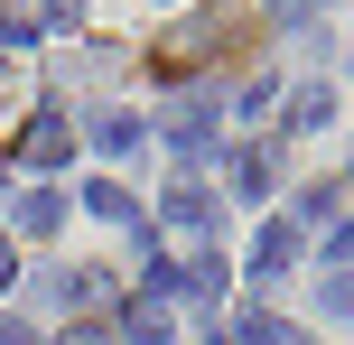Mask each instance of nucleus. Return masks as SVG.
Here are the masks:
<instances>
[{
    "label": "nucleus",
    "mask_w": 354,
    "mask_h": 345,
    "mask_svg": "<svg viewBox=\"0 0 354 345\" xmlns=\"http://www.w3.org/2000/svg\"><path fill=\"white\" fill-rule=\"evenodd\" d=\"M326 261H336V271H345V261H354V215L336 224V234H326Z\"/></svg>",
    "instance_id": "14"
},
{
    "label": "nucleus",
    "mask_w": 354,
    "mask_h": 345,
    "mask_svg": "<svg viewBox=\"0 0 354 345\" xmlns=\"http://www.w3.org/2000/svg\"><path fill=\"white\" fill-rule=\"evenodd\" d=\"M168 149L187 159V178H196L205 159H224V122H214V103H177V112H168Z\"/></svg>",
    "instance_id": "2"
},
{
    "label": "nucleus",
    "mask_w": 354,
    "mask_h": 345,
    "mask_svg": "<svg viewBox=\"0 0 354 345\" xmlns=\"http://www.w3.org/2000/svg\"><path fill=\"white\" fill-rule=\"evenodd\" d=\"M56 215H66V196H47V187L19 196V234H56Z\"/></svg>",
    "instance_id": "12"
},
{
    "label": "nucleus",
    "mask_w": 354,
    "mask_h": 345,
    "mask_svg": "<svg viewBox=\"0 0 354 345\" xmlns=\"http://www.w3.org/2000/svg\"><path fill=\"white\" fill-rule=\"evenodd\" d=\"M326 122H336V93H326V84H299V93H289V131H326Z\"/></svg>",
    "instance_id": "10"
},
{
    "label": "nucleus",
    "mask_w": 354,
    "mask_h": 345,
    "mask_svg": "<svg viewBox=\"0 0 354 345\" xmlns=\"http://www.w3.org/2000/svg\"><path fill=\"white\" fill-rule=\"evenodd\" d=\"M317 308H326V317H354V271H326V290H317Z\"/></svg>",
    "instance_id": "13"
},
{
    "label": "nucleus",
    "mask_w": 354,
    "mask_h": 345,
    "mask_svg": "<svg viewBox=\"0 0 354 345\" xmlns=\"http://www.w3.org/2000/svg\"><path fill=\"white\" fill-rule=\"evenodd\" d=\"M122 327H103V317H84V327H66V345H112Z\"/></svg>",
    "instance_id": "15"
},
{
    "label": "nucleus",
    "mask_w": 354,
    "mask_h": 345,
    "mask_svg": "<svg viewBox=\"0 0 354 345\" xmlns=\"http://www.w3.org/2000/svg\"><path fill=\"white\" fill-rule=\"evenodd\" d=\"M0 196H10V159H0Z\"/></svg>",
    "instance_id": "18"
},
{
    "label": "nucleus",
    "mask_w": 354,
    "mask_h": 345,
    "mask_svg": "<svg viewBox=\"0 0 354 345\" xmlns=\"http://www.w3.org/2000/svg\"><path fill=\"white\" fill-rule=\"evenodd\" d=\"M122 336H131V345H177V327H168V308H159V299H140V308L122 317Z\"/></svg>",
    "instance_id": "11"
},
{
    "label": "nucleus",
    "mask_w": 354,
    "mask_h": 345,
    "mask_svg": "<svg viewBox=\"0 0 354 345\" xmlns=\"http://www.w3.org/2000/svg\"><path fill=\"white\" fill-rule=\"evenodd\" d=\"M187 271V299L196 308H224V252H196V261H177Z\"/></svg>",
    "instance_id": "9"
},
{
    "label": "nucleus",
    "mask_w": 354,
    "mask_h": 345,
    "mask_svg": "<svg viewBox=\"0 0 354 345\" xmlns=\"http://www.w3.org/2000/svg\"><path fill=\"white\" fill-rule=\"evenodd\" d=\"M66 149H75V131L56 122V112H37V122L19 131V159H37V168H56V159H66Z\"/></svg>",
    "instance_id": "6"
},
{
    "label": "nucleus",
    "mask_w": 354,
    "mask_h": 345,
    "mask_svg": "<svg viewBox=\"0 0 354 345\" xmlns=\"http://www.w3.org/2000/svg\"><path fill=\"white\" fill-rule=\"evenodd\" d=\"M289 261H299V215H270L261 234H252V261H243V271L252 280H280Z\"/></svg>",
    "instance_id": "3"
},
{
    "label": "nucleus",
    "mask_w": 354,
    "mask_h": 345,
    "mask_svg": "<svg viewBox=\"0 0 354 345\" xmlns=\"http://www.w3.org/2000/svg\"><path fill=\"white\" fill-rule=\"evenodd\" d=\"M224 37H233L224 10H196V19H177L159 47H149V66H159V75H187V66H205V56H224Z\"/></svg>",
    "instance_id": "1"
},
{
    "label": "nucleus",
    "mask_w": 354,
    "mask_h": 345,
    "mask_svg": "<svg viewBox=\"0 0 354 345\" xmlns=\"http://www.w3.org/2000/svg\"><path fill=\"white\" fill-rule=\"evenodd\" d=\"M270 187H280V149H270V140H252V149H233V196H252V205H261Z\"/></svg>",
    "instance_id": "5"
},
{
    "label": "nucleus",
    "mask_w": 354,
    "mask_h": 345,
    "mask_svg": "<svg viewBox=\"0 0 354 345\" xmlns=\"http://www.w3.org/2000/svg\"><path fill=\"white\" fill-rule=\"evenodd\" d=\"M149 131H140V112H93V149H112V159H131Z\"/></svg>",
    "instance_id": "8"
},
{
    "label": "nucleus",
    "mask_w": 354,
    "mask_h": 345,
    "mask_svg": "<svg viewBox=\"0 0 354 345\" xmlns=\"http://www.w3.org/2000/svg\"><path fill=\"white\" fill-rule=\"evenodd\" d=\"M308 10H317V0H270V19H308Z\"/></svg>",
    "instance_id": "16"
},
{
    "label": "nucleus",
    "mask_w": 354,
    "mask_h": 345,
    "mask_svg": "<svg viewBox=\"0 0 354 345\" xmlns=\"http://www.w3.org/2000/svg\"><path fill=\"white\" fill-rule=\"evenodd\" d=\"M10 280H19V252H10V243H0V290H10Z\"/></svg>",
    "instance_id": "17"
},
{
    "label": "nucleus",
    "mask_w": 354,
    "mask_h": 345,
    "mask_svg": "<svg viewBox=\"0 0 354 345\" xmlns=\"http://www.w3.org/2000/svg\"><path fill=\"white\" fill-rule=\"evenodd\" d=\"M84 205H93V215H103V224H131V234H140V224H149V215H140V196H131L122 178H93V187H84Z\"/></svg>",
    "instance_id": "7"
},
{
    "label": "nucleus",
    "mask_w": 354,
    "mask_h": 345,
    "mask_svg": "<svg viewBox=\"0 0 354 345\" xmlns=\"http://www.w3.org/2000/svg\"><path fill=\"white\" fill-rule=\"evenodd\" d=\"M159 224H177V234H205V224H214V187H205V178H168Z\"/></svg>",
    "instance_id": "4"
}]
</instances>
